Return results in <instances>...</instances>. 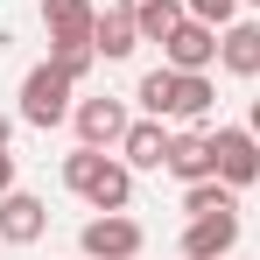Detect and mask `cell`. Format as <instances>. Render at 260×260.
<instances>
[{
    "instance_id": "obj_1",
    "label": "cell",
    "mask_w": 260,
    "mask_h": 260,
    "mask_svg": "<svg viewBox=\"0 0 260 260\" xmlns=\"http://www.w3.org/2000/svg\"><path fill=\"white\" fill-rule=\"evenodd\" d=\"M63 190H78L91 211H127L134 204V169L113 162L106 148H85V141H78V148L63 155Z\"/></svg>"
},
{
    "instance_id": "obj_2",
    "label": "cell",
    "mask_w": 260,
    "mask_h": 260,
    "mask_svg": "<svg viewBox=\"0 0 260 260\" xmlns=\"http://www.w3.org/2000/svg\"><path fill=\"white\" fill-rule=\"evenodd\" d=\"M71 91H78V85H71L56 63H36V71L21 78V120H28V127H63V120L78 113Z\"/></svg>"
},
{
    "instance_id": "obj_3",
    "label": "cell",
    "mask_w": 260,
    "mask_h": 260,
    "mask_svg": "<svg viewBox=\"0 0 260 260\" xmlns=\"http://www.w3.org/2000/svg\"><path fill=\"white\" fill-rule=\"evenodd\" d=\"M141 246H148V232H141L127 211H99L85 232H78V253L85 260H141Z\"/></svg>"
},
{
    "instance_id": "obj_4",
    "label": "cell",
    "mask_w": 260,
    "mask_h": 260,
    "mask_svg": "<svg viewBox=\"0 0 260 260\" xmlns=\"http://www.w3.org/2000/svg\"><path fill=\"white\" fill-rule=\"evenodd\" d=\"M162 63H169V71H211L218 63V28L197 21V14H183L169 28V43H162Z\"/></svg>"
},
{
    "instance_id": "obj_5",
    "label": "cell",
    "mask_w": 260,
    "mask_h": 260,
    "mask_svg": "<svg viewBox=\"0 0 260 260\" xmlns=\"http://www.w3.org/2000/svg\"><path fill=\"white\" fill-rule=\"evenodd\" d=\"M211 155H218V176H225L232 190L260 183V141H253V127H218L211 134Z\"/></svg>"
},
{
    "instance_id": "obj_6",
    "label": "cell",
    "mask_w": 260,
    "mask_h": 260,
    "mask_svg": "<svg viewBox=\"0 0 260 260\" xmlns=\"http://www.w3.org/2000/svg\"><path fill=\"white\" fill-rule=\"evenodd\" d=\"M71 120H78V141H85V148H120L127 127H134L120 99H78V113H71Z\"/></svg>"
},
{
    "instance_id": "obj_7",
    "label": "cell",
    "mask_w": 260,
    "mask_h": 260,
    "mask_svg": "<svg viewBox=\"0 0 260 260\" xmlns=\"http://www.w3.org/2000/svg\"><path fill=\"white\" fill-rule=\"evenodd\" d=\"M239 246V211H211L183 225V260H225Z\"/></svg>"
},
{
    "instance_id": "obj_8",
    "label": "cell",
    "mask_w": 260,
    "mask_h": 260,
    "mask_svg": "<svg viewBox=\"0 0 260 260\" xmlns=\"http://www.w3.org/2000/svg\"><path fill=\"white\" fill-rule=\"evenodd\" d=\"M43 232H49V204L43 197H28V190H7L0 197V239L7 246H36Z\"/></svg>"
},
{
    "instance_id": "obj_9",
    "label": "cell",
    "mask_w": 260,
    "mask_h": 260,
    "mask_svg": "<svg viewBox=\"0 0 260 260\" xmlns=\"http://www.w3.org/2000/svg\"><path fill=\"white\" fill-rule=\"evenodd\" d=\"M169 176H183V183H204V176H218V155H211V134L204 127H183L169 134V162H162Z\"/></svg>"
},
{
    "instance_id": "obj_10",
    "label": "cell",
    "mask_w": 260,
    "mask_h": 260,
    "mask_svg": "<svg viewBox=\"0 0 260 260\" xmlns=\"http://www.w3.org/2000/svg\"><path fill=\"white\" fill-rule=\"evenodd\" d=\"M218 63L232 78H260V21H225L218 28Z\"/></svg>"
},
{
    "instance_id": "obj_11",
    "label": "cell",
    "mask_w": 260,
    "mask_h": 260,
    "mask_svg": "<svg viewBox=\"0 0 260 260\" xmlns=\"http://www.w3.org/2000/svg\"><path fill=\"white\" fill-rule=\"evenodd\" d=\"M43 28H49V43H91L99 7L91 0H43Z\"/></svg>"
},
{
    "instance_id": "obj_12",
    "label": "cell",
    "mask_w": 260,
    "mask_h": 260,
    "mask_svg": "<svg viewBox=\"0 0 260 260\" xmlns=\"http://www.w3.org/2000/svg\"><path fill=\"white\" fill-rule=\"evenodd\" d=\"M120 155H127V169H162L169 162V134H162V120H134L127 127V141H120Z\"/></svg>"
},
{
    "instance_id": "obj_13",
    "label": "cell",
    "mask_w": 260,
    "mask_h": 260,
    "mask_svg": "<svg viewBox=\"0 0 260 260\" xmlns=\"http://www.w3.org/2000/svg\"><path fill=\"white\" fill-rule=\"evenodd\" d=\"M91 49H99L106 63H120V56H134V49H141V28H134V14H127V7H106V14H99Z\"/></svg>"
},
{
    "instance_id": "obj_14",
    "label": "cell",
    "mask_w": 260,
    "mask_h": 260,
    "mask_svg": "<svg viewBox=\"0 0 260 260\" xmlns=\"http://www.w3.org/2000/svg\"><path fill=\"white\" fill-rule=\"evenodd\" d=\"M120 7L134 14V28H141V43H169V28L183 21V14H190L183 0H120Z\"/></svg>"
},
{
    "instance_id": "obj_15",
    "label": "cell",
    "mask_w": 260,
    "mask_h": 260,
    "mask_svg": "<svg viewBox=\"0 0 260 260\" xmlns=\"http://www.w3.org/2000/svg\"><path fill=\"white\" fill-rule=\"evenodd\" d=\"M176 85H183V71H169V63H155L141 85H134V99H141V113L148 120H176Z\"/></svg>"
},
{
    "instance_id": "obj_16",
    "label": "cell",
    "mask_w": 260,
    "mask_h": 260,
    "mask_svg": "<svg viewBox=\"0 0 260 260\" xmlns=\"http://www.w3.org/2000/svg\"><path fill=\"white\" fill-rule=\"evenodd\" d=\"M211 106H218L211 78H204V71H183V85H176V120H183V127H204Z\"/></svg>"
},
{
    "instance_id": "obj_17",
    "label": "cell",
    "mask_w": 260,
    "mask_h": 260,
    "mask_svg": "<svg viewBox=\"0 0 260 260\" xmlns=\"http://www.w3.org/2000/svg\"><path fill=\"white\" fill-rule=\"evenodd\" d=\"M183 211H190V218L232 211V183H225V176H204V183H183Z\"/></svg>"
},
{
    "instance_id": "obj_18",
    "label": "cell",
    "mask_w": 260,
    "mask_h": 260,
    "mask_svg": "<svg viewBox=\"0 0 260 260\" xmlns=\"http://www.w3.org/2000/svg\"><path fill=\"white\" fill-rule=\"evenodd\" d=\"M49 63H56L71 85H85V78H91V63H99V49H91V43H49Z\"/></svg>"
},
{
    "instance_id": "obj_19",
    "label": "cell",
    "mask_w": 260,
    "mask_h": 260,
    "mask_svg": "<svg viewBox=\"0 0 260 260\" xmlns=\"http://www.w3.org/2000/svg\"><path fill=\"white\" fill-rule=\"evenodd\" d=\"M183 7H190L197 21H211V28H225V21L239 14V0H183Z\"/></svg>"
},
{
    "instance_id": "obj_20",
    "label": "cell",
    "mask_w": 260,
    "mask_h": 260,
    "mask_svg": "<svg viewBox=\"0 0 260 260\" xmlns=\"http://www.w3.org/2000/svg\"><path fill=\"white\" fill-rule=\"evenodd\" d=\"M7 190H14V155L0 148V197H7Z\"/></svg>"
},
{
    "instance_id": "obj_21",
    "label": "cell",
    "mask_w": 260,
    "mask_h": 260,
    "mask_svg": "<svg viewBox=\"0 0 260 260\" xmlns=\"http://www.w3.org/2000/svg\"><path fill=\"white\" fill-rule=\"evenodd\" d=\"M246 127H253V141H260V99H253V113H246Z\"/></svg>"
},
{
    "instance_id": "obj_22",
    "label": "cell",
    "mask_w": 260,
    "mask_h": 260,
    "mask_svg": "<svg viewBox=\"0 0 260 260\" xmlns=\"http://www.w3.org/2000/svg\"><path fill=\"white\" fill-rule=\"evenodd\" d=\"M7 134H14V120H7V113H0V148H7Z\"/></svg>"
},
{
    "instance_id": "obj_23",
    "label": "cell",
    "mask_w": 260,
    "mask_h": 260,
    "mask_svg": "<svg viewBox=\"0 0 260 260\" xmlns=\"http://www.w3.org/2000/svg\"><path fill=\"white\" fill-rule=\"evenodd\" d=\"M246 7H260V0H246Z\"/></svg>"
},
{
    "instance_id": "obj_24",
    "label": "cell",
    "mask_w": 260,
    "mask_h": 260,
    "mask_svg": "<svg viewBox=\"0 0 260 260\" xmlns=\"http://www.w3.org/2000/svg\"><path fill=\"white\" fill-rule=\"evenodd\" d=\"M0 246H7V239H0Z\"/></svg>"
}]
</instances>
